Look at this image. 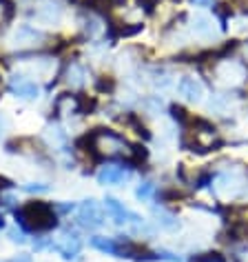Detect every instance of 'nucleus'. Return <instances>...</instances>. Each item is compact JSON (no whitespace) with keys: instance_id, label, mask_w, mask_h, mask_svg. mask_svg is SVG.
Segmentation results:
<instances>
[{"instance_id":"1","label":"nucleus","mask_w":248,"mask_h":262,"mask_svg":"<svg viewBox=\"0 0 248 262\" xmlns=\"http://www.w3.org/2000/svg\"><path fill=\"white\" fill-rule=\"evenodd\" d=\"M87 149L95 158H109V160H140L144 158V151H140V147H133L124 136L115 134L111 129H95L93 134H89L87 138Z\"/></svg>"},{"instance_id":"2","label":"nucleus","mask_w":248,"mask_h":262,"mask_svg":"<svg viewBox=\"0 0 248 262\" xmlns=\"http://www.w3.org/2000/svg\"><path fill=\"white\" fill-rule=\"evenodd\" d=\"M14 215H16L18 225H20L24 231H31V233H47L58 227L56 207L49 205V202H42V200L27 202V205H22L20 209H16Z\"/></svg>"},{"instance_id":"3","label":"nucleus","mask_w":248,"mask_h":262,"mask_svg":"<svg viewBox=\"0 0 248 262\" xmlns=\"http://www.w3.org/2000/svg\"><path fill=\"white\" fill-rule=\"evenodd\" d=\"M188 129V138L184 145L191 147L193 151L197 154H206V151H213V149L221 147V138H219V131L213 127L208 120H202V118H191V122L186 124Z\"/></svg>"},{"instance_id":"4","label":"nucleus","mask_w":248,"mask_h":262,"mask_svg":"<svg viewBox=\"0 0 248 262\" xmlns=\"http://www.w3.org/2000/svg\"><path fill=\"white\" fill-rule=\"evenodd\" d=\"M213 78L219 84V87H226V89H235L239 87L241 82L248 80V67L246 62L241 60H231V58H221V60H215L213 62Z\"/></svg>"},{"instance_id":"5","label":"nucleus","mask_w":248,"mask_h":262,"mask_svg":"<svg viewBox=\"0 0 248 262\" xmlns=\"http://www.w3.org/2000/svg\"><path fill=\"white\" fill-rule=\"evenodd\" d=\"M104 209H107V213L111 215V220H113L115 225H120V227H124V225H131L135 229L144 227V220H142L138 213L129 211V209L124 207L120 200L111 198V195H109V198H104Z\"/></svg>"},{"instance_id":"6","label":"nucleus","mask_w":248,"mask_h":262,"mask_svg":"<svg viewBox=\"0 0 248 262\" xmlns=\"http://www.w3.org/2000/svg\"><path fill=\"white\" fill-rule=\"evenodd\" d=\"M78 220L87 229H100L104 225V213L100 209V202H95L93 198L84 200L82 205L78 207Z\"/></svg>"},{"instance_id":"7","label":"nucleus","mask_w":248,"mask_h":262,"mask_svg":"<svg viewBox=\"0 0 248 262\" xmlns=\"http://www.w3.org/2000/svg\"><path fill=\"white\" fill-rule=\"evenodd\" d=\"M131 178V167L124 165H104L97 171V182L100 185H122Z\"/></svg>"},{"instance_id":"8","label":"nucleus","mask_w":248,"mask_h":262,"mask_svg":"<svg viewBox=\"0 0 248 262\" xmlns=\"http://www.w3.org/2000/svg\"><path fill=\"white\" fill-rule=\"evenodd\" d=\"M54 249L62 255L64 260H76L78 255H80V251H82V240L78 238V233L67 231V233H64L62 238L54 245Z\"/></svg>"},{"instance_id":"9","label":"nucleus","mask_w":248,"mask_h":262,"mask_svg":"<svg viewBox=\"0 0 248 262\" xmlns=\"http://www.w3.org/2000/svg\"><path fill=\"white\" fill-rule=\"evenodd\" d=\"M87 111V100L82 96H76V94H62L58 96L56 100V114L60 116H73V114H82Z\"/></svg>"},{"instance_id":"10","label":"nucleus","mask_w":248,"mask_h":262,"mask_svg":"<svg viewBox=\"0 0 248 262\" xmlns=\"http://www.w3.org/2000/svg\"><path fill=\"white\" fill-rule=\"evenodd\" d=\"M9 91L18 98H24V100H34L40 94V89H38V84L34 80H29V78L24 76H14L9 80Z\"/></svg>"},{"instance_id":"11","label":"nucleus","mask_w":248,"mask_h":262,"mask_svg":"<svg viewBox=\"0 0 248 262\" xmlns=\"http://www.w3.org/2000/svg\"><path fill=\"white\" fill-rule=\"evenodd\" d=\"M178 91L188 102H200L202 96H204V87H202V82L195 76H182L178 82Z\"/></svg>"},{"instance_id":"12","label":"nucleus","mask_w":248,"mask_h":262,"mask_svg":"<svg viewBox=\"0 0 248 262\" xmlns=\"http://www.w3.org/2000/svg\"><path fill=\"white\" fill-rule=\"evenodd\" d=\"M188 23H191V31L195 36H200V38H215L217 36V29L213 27L215 23L208 16H202V14L191 16L188 18Z\"/></svg>"},{"instance_id":"13","label":"nucleus","mask_w":248,"mask_h":262,"mask_svg":"<svg viewBox=\"0 0 248 262\" xmlns=\"http://www.w3.org/2000/svg\"><path fill=\"white\" fill-rule=\"evenodd\" d=\"M91 247L97 249V251H102V253H107V255H117V258H120V245H117V238L93 235V238H91Z\"/></svg>"},{"instance_id":"14","label":"nucleus","mask_w":248,"mask_h":262,"mask_svg":"<svg viewBox=\"0 0 248 262\" xmlns=\"http://www.w3.org/2000/svg\"><path fill=\"white\" fill-rule=\"evenodd\" d=\"M64 76H67L64 80H67L71 87H82V84L87 82V69H84L80 62H69Z\"/></svg>"},{"instance_id":"15","label":"nucleus","mask_w":248,"mask_h":262,"mask_svg":"<svg viewBox=\"0 0 248 262\" xmlns=\"http://www.w3.org/2000/svg\"><path fill=\"white\" fill-rule=\"evenodd\" d=\"M153 215H155V222H158L162 229H166V231H175V229H180L178 215L168 213V211H164V209H160V207L153 209Z\"/></svg>"},{"instance_id":"16","label":"nucleus","mask_w":248,"mask_h":262,"mask_svg":"<svg viewBox=\"0 0 248 262\" xmlns=\"http://www.w3.org/2000/svg\"><path fill=\"white\" fill-rule=\"evenodd\" d=\"M153 193H155V185H153V182H148V180L140 182V187L135 189V198H138V200H148Z\"/></svg>"},{"instance_id":"17","label":"nucleus","mask_w":248,"mask_h":262,"mask_svg":"<svg viewBox=\"0 0 248 262\" xmlns=\"http://www.w3.org/2000/svg\"><path fill=\"white\" fill-rule=\"evenodd\" d=\"M191 262H226V258L217 251H208V253H200L195 255V258Z\"/></svg>"},{"instance_id":"18","label":"nucleus","mask_w":248,"mask_h":262,"mask_svg":"<svg viewBox=\"0 0 248 262\" xmlns=\"http://www.w3.org/2000/svg\"><path fill=\"white\" fill-rule=\"evenodd\" d=\"M171 116H173L175 120H178V122L182 124V127H186V124L191 122V116H188L186 111L180 107V104H173V107H171Z\"/></svg>"},{"instance_id":"19","label":"nucleus","mask_w":248,"mask_h":262,"mask_svg":"<svg viewBox=\"0 0 248 262\" xmlns=\"http://www.w3.org/2000/svg\"><path fill=\"white\" fill-rule=\"evenodd\" d=\"M144 29V25L142 23H131V25H124V27L117 29V36H135V34H140V31Z\"/></svg>"},{"instance_id":"20","label":"nucleus","mask_w":248,"mask_h":262,"mask_svg":"<svg viewBox=\"0 0 248 262\" xmlns=\"http://www.w3.org/2000/svg\"><path fill=\"white\" fill-rule=\"evenodd\" d=\"M155 260H160V262H182L180 255H175L171 251H158L155 253Z\"/></svg>"},{"instance_id":"21","label":"nucleus","mask_w":248,"mask_h":262,"mask_svg":"<svg viewBox=\"0 0 248 262\" xmlns=\"http://www.w3.org/2000/svg\"><path fill=\"white\" fill-rule=\"evenodd\" d=\"M193 7H202V9H215L217 0H188Z\"/></svg>"},{"instance_id":"22","label":"nucleus","mask_w":248,"mask_h":262,"mask_svg":"<svg viewBox=\"0 0 248 262\" xmlns=\"http://www.w3.org/2000/svg\"><path fill=\"white\" fill-rule=\"evenodd\" d=\"M24 189H27L29 193H44V191H49V187L47 185H40V182H38V185H36V182H34V185H27Z\"/></svg>"},{"instance_id":"23","label":"nucleus","mask_w":248,"mask_h":262,"mask_svg":"<svg viewBox=\"0 0 248 262\" xmlns=\"http://www.w3.org/2000/svg\"><path fill=\"white\" fill-rule=\"evenodd\" d=\"M140 7H144L146 11H153L155 7H158V0H138Z\"/></svg>"},{"instance_id":"24","label":"nucleus","mask_w":248,"mask_h":262,"mask_svg":"<svg viewBox=\"0 0 248 262\" xmlns=\"http://www.w3.org/2000/svg\"><path fill=\"white\" fill-rule=\"evenodd\" d=\"M233 5H235V7H237L239 11L248 14V0H233Z\"/></svg>"},{"instance_id":"25","label":"nucleus","mask_w":248,"mask_h":262,"mask_svg":"<svg viewBox=\"0 0 248 262\" xmlns=\"http://www.w3.org/2000/svg\"><path fill=\"white\" fill-rule=\"evenodd\" d=\"M239 51H241V60L248 64V40H244V42L239 45Z\"/></svg>"},{"instance_id":"26","label":"nucleus","mask_w":248,"mask_h":262,"mask_svg":"<svg viewBox=\"0 0 248 262\" xmlns=\"http://www.w3.org/2000/svg\"><path fill=\"white\" fill-rule=\"evenodd\" d=\"M9 238L14 240V242H20V245L24 242V235H22L20 231H14V229H11V231H9Z\"/></svg>"},{"instance_id":"27","label":"nucleus","mask_w":248,"mask_h":262,"mask_svg":"<svg viewBox=\"0 0 248 262\" xmlns=\"http://www.w3.org/2000/svg\"><path fill=\"white\" fill-rule=\"evenodd\" d=\"M97 89H100V91H111V89H113V82H111V80H100V82H97Z\"/></svg>"},{"instance_id":"28","label":"nucleus","mask_w":248,"mask_h":262,"mask_svg":"<svg viewBox=\"0 0 248 262\" xmlns=\"http://www.w3.org/2000/svg\"><path fill=\"white\" fill-rule=\"evenodd\" d=\"M11 262H34V260H31L29 253H20V255H16V258H11Z\"/></svg>"},{"instance_id":"29","label":"nucleus","mask_w":248,"mask_h":262,"mask_svg":"<svg viewBox=\"0 0 248 262\" xmlns=\"http://www.w3.org/2000/svg\"><path fill=\"white\" fill-rule=\"evenodd\" d=\"M5 227V220H3V215H0V229H3Z\"/></svg>"},{"instance_id":"30","label":"nucleus","mask_w":248,"mask_h":262,"mask_svg":"<svg viewBox=\"0 0 248 262\" xmlns=\"http://www.w3.org/2000/svg\"><path fill=\"white\" fill-rule=\"evenodd\" d=\"M0 3H3V0H0ZM0 16H3V7H0Z\"/></svg>"},{"instance_id":"31","label":"nucleus","mask_w":248,"mask_h":262,"mask_svg":"<svg viewBox=\"0 0 248 262\" xmlns=\"http://www.w3.org/2000/svg\"><path fill=\"white\" fill-rule=\"evenodd\" d=\"M3 262H11V260H3Z\"/></svg>"}]
</instances>
